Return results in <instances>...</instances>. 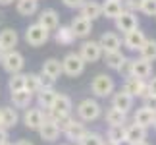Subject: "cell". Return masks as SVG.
<instances>
[{"instance_id":"1","label":"cell","mask_w":156,"mask_h":145,"mask_svg":"<svg viewBox=\"0 0 156 145\" xmlns=\"http://www.w3.org/2000/svg\"><path fill=\"white\" fill-rule=\"evenodd\" d=\"M75 110H77V116H79L81 122H94V120H98L100 114H102V106H100V102L97 99L87 97V99H83L79 105L75 106Z\"/></svg>"},{"instance_id":"2","label":"cell","mask_w":156,"mask_h":145,"mask_svg":"<svg viewBox=\"0 0 156 145\" xmlns=\"http://www.w3.org/2000/svg\"><path fill=\"white\" fill-rule=\"evenodd\" d=\"M116 91V83H114V77L108 74H97L91 81V93L97 97V99H106Z\"/></svg>"},{"instance_id":"3","label":"cell","mask_w":156,"mask_h":145,"mask_svg":"<svg viewBox=\"0 0 156 145\" xmlns=\"http://www.w3.org/2000/svg\"><path fill=\"white\" fill-rule=\"evenodd\" d=\"M60 62H62V74H66L68 77H79L87 66L77 52H68Z\"/></svg>"},{"instance_id":"4","label":"cell","mask_w":156,"mask_h":145,"mask_svg":"<svg viewBox=\"0 0 156 145\" xmlns=\"http://www.w3.org/2000/svg\"><path fill=\"white\" fill-rule=\"evenodd\" d=\"M0 64H2L4 72H8V74H20V72L25 68V56L20 52V50H6L2 54V60H0Z\"/></svg>"},{"instance_id":"5","label":"cell","mask_w":156,"mask_h":145,"mask_svg":"<svg viewBox=\"0 0 156 145\" xmlns=\"http://www.w3.org/2000/svg\"><path fill=\"white\" fill-rule=\"evenodd\" d=\"M48 39H50V31H46L41 23H31L25 29V43L29 46H43Z\"/></svg>"},{"instance_id":"6","label":"cell","mask_w":156,"mask_h":145,"mask_svg":"<svg viewBox=\"0 0 156 145\" xmlns=\"http://www.w3.org/2000/svg\"><path fill=\"white\" fill-rule=\"evenodd\" d=\"M79 56L83 58V62L85 64H94V62H98L100 58H102V48H100L98 45V41H83L81 46H79Z\"/></svg>"},{"instance_id":"7","label":"cell","mask_w":156,"mask_h":145,"mask_svg":"<svg viewBox=\"0 0 156 145\" xmlns=\"http://www.w3.org/2000/svg\"><path fill=\"white\" fill-rule=\"evenodd\" d=\"M114 25H116V31H122V33H127V31H133V29L139 27V17H137L135 12H127L123 10L116 20H114Z\"/></svg>"},{"instance_id":"8","label":"cell","mask_w":156,"mask_h":145,"mask_svg":"<svg viewBox=\"0 0 156 145\" xmlns=\"http://www.w3.org/2000/svg\"><path fill=\"white\" fill-rule=\"evenodd\" d=\"M145 41H147L145 31H141V29L137 27V29H133V31L123 33L122 43H123V46L127 48V50H131V52H139V48L143 46V43H145Z\"/></svg>"},{"instance_id":"9","label":"cell","mask_w":156,"mask_h":145,"mask_svg":"<svg viewBox=\"0 0 156 145\" xmlns=\"http://www.w3.org/2000/svg\"><path fill=\"white\" fill-rule=\"evenodd\" d=\"M43 122H44L43 108H39V106H29V108H25V112H23V124H25L27 130H35V132H37Z\"/></svg>"},{"instance_id":"10","label":"cell","mask_w":156,"mask_h":145,"mask_svg":"<svg viewBox=\"0 0 156 145\" xmlns=\"http://www.w3.org/2000/svg\"><path fill=\"white\" fill-rule=\"evenodd\" d=\"M69 27H71V31H73L75 39H87L89 35L93 33V21L87 20V17H83V16H75L73 20H71Z\"/></svg>"},{"instance_id":"11","label":"cell","mask_w":156,"mask_h":145,"mask_svg":"<svg viewBox=\"0 0 156 145\" xmlns=\"http://www.w3.org/2000/svg\"><path fill=\"white\" fill-rule=\"evenodd\" d=\"M39 21L37 23H41L46 31H56L58 29V25H60V14L54 8H44V10H41L39 12Z\"/></svg>"},{"instance_id":"12","label":"cell","mask_w":156,"mask_h":145,"mask_svg":"<svg viewBox=\"0 0 156 145\" xmlns=\"http://www.w3.org/2000/svg\"><path fill=\"white\" fill-rule=\"evenodd\" d=\"M110 97H112V106L118 108V110H122V112H125V114H127L131 108H133V105H135V97H131L129 93H125L123 89L112 93Z\"/></svg>"},{"instance_id":"13","label":"cell","mask_w":156,"mask_h":145,"mask_svg":"<svg viewBox=\"0 0 156 145\" xmlns=\"http://www.w3.org/2000/svg\"><path fill=\"white\" fill-rule=\"evenodd\" d=\"M87 126H85V122H81V120H71V124L66 128V132H64V136L68 137V139L71 141V143H79L81 139H83V136L87 134Z\"/></svg>"},{"instance_id":"14","label":"cell","mask_w":156,"mask_h":145,"mask_svg":"<svg viewBox=\"0 0 156 145\" xmlns=\"http://www.w3.org/2000/svg\"><path fill=\"white\" fill-rule=\"evenodd\" d=\"M98 45L102 48V52H112V50H119L122 48V39L118 33L114 31H104L98 39Z\"/></svg>"},{"instance_id":"15","label":"cell","mask_w":156,"mask_h":145,"mask_svg":"<svg viewBox=\"0 0 156 145\" xmlns=\"http://www.w3.org/2000/svg\"><path fill=\"white\" fill-rule=\"evenodd\" d=\"M20 43V35L14 27H4L2 31H0V46H2V50H14Z\"/></svg>"},{"instance_id":"16","label":"cell","mask_w":156,"mask_h":145,"mask_svg":"<svg viewBox=\"0 0 156 145\" xmlns=\"http://www.w3.org/2000/svg\"><path fill=\"white\" fill-rule=\"evenodd\" d=\"M131 76L139 77V80H148L152 76V62L145 58H133V68H131Z\"/></svg>"},{"instance_id":"17","label":"cell","mask_w":156,"mask_h":145,"mask_svg":"<svg viewBox=\"0 0 156 145\" xmlns=\"http://www.w3.org/2000/svg\"><path fill=\"white\" fill-rule=\"evenodd\" d=\"M50 108L54 112H58V114H71V110H73V101H71V97L66 95V93H56Z\"/></svg>"},{"instance_id":"18","label":"cell","mask_w":156,"mask_h":145,"mask_svg":"<svg viewBox=\"0 0 156 145\" xmlns=\"http://www.w3.org/2000/svg\"><path fill=\"white\" fill-rule=\"evenodd\" d=\"M39 132V136H41V139L43 141H56L58 137H60V130H58V126L52 122V120L48 118H44V122L41 124V128L37 130Z\"/></svg>"},{"instance_id":"19","label":"cell","mask_w":156,"mask_h":145,"mask_svg":"<svg viewBox=\"0 0 156 145\" xmlns=\"http://www.w3.org/2000/svg\"><path fill=\"white\" fill-rule=\"evenodd\" d=\"M147 139V128H143L139 124H129L125 126V143L133 145L137 141H145Z\"/></svg>"},{"instance_id":"20","label":"cell","mask_w":156,"mask_h":145,"mask_svg":"<svg viewBox=\"0 0 156 145\" xmlns=\"http://www.w3.org/2000/svg\"><path fill=\"white\" fill-rule=\"evenodd\" d=\"M33 97L29 91H25V89H21V91H14V93H10V102H12V106L14 108H29L33 105Z\"/></svg>"},{"instance_id":"21","label":"cell","mask_w":156,"mask_h":145,"mask_svg":"<svg viewBox=\"0 0 156 145\" xmlns=\"http://www.w3.org/2000/svg\"><path fill=\"white\" fill-rule=\"evenodd\" d=\"M79 16L87 17V20H98V17H102V12H100V2H97V0H85V2L81 4L79 8Z\"/></svg>"},{"instance_id":"22","label":"cell","mask_w":156,"mask_h":145,"mask_svg":"<svg viewBox=\"0 0 156 145\" xmlns=\"http://www.w3.org/2000/svg\"><path fill=\"white\" fill-rule=\"evenodd\" d=\"M2 108V128L4 130H12V128H16L17 122H20V112H17V108H14L12 105L8 106H0Z\"/></svg>"},{"instance_id":"23","label":"cell","mask_w":156,"mask_h":145,"mask_svg":"<svg viewBox=\"0 0 156 145\" xmlns=\"http://www.w3.org/2000/svg\"><path fill=\"white\" fill-rule=\"evenodd\" d=\"M154 116H156V114L151 110V108H147V106H141V108H137V110H135V114H133V122L148 130V128H152Z\"/></svg>"},{"instance_id":"24","label":"cell","mask_w":156,"mask_h":145,"mask_svg":"<svg viewBox=\"0 0 156 145\" xmlns=\"http://www.w3.org/2000/svg\"><path fill=\"white\" fill-rule=\"evenodd\" d=\"M100 12H102V17H106V20H116L123 12V6L122 2H116V0H104L100 4Z\"/></svg>"},{"instance_id":"25","label":"cell","mask_w":156,"mask_h":145,"mask_svg":"<svg viewBox=\"0 0 156 145\" xmlns=\"http://www.w3.org/2000/svg\"><path fill=\"white\" fill-rule=\"evenodd\" d=\"M54 41H56L58 45L68 46V45L75 43V35H73V31H71L69 25H58V29L54 31Z\"/></svg>"},{"instance_id":"26","label":"cell","mask_w":156,"mask_h":145,"mask_svg":"<svg viewBox=\"0 0 156 145\" xmlns=\"http://www.w3.org/2000/svg\"><path fill=\"white\" fill-rule=\"evenodd\" d=\"M104 120H106L108 126H122V124H127V114L110 105L104 112Z\"/></svg>"},{"instance_id":"27","label":"cell","mask_w":156,"mask_h":145,"mask_svg":"<svg viewBox=\"0 0 156 145\" xmlns=\"http://www.w3.org/2000/svg\"><path fill=\"white\" fill-rule=\"evenodd\" d=\"M41 74H46L54 77V80H58L60 76H62V62H60L58 58H48L43 62V68H41Z\"/></svg>"},{"instance_id":"28","label":"cell","mask_w":156,"mask_h":145,"mask_svg":"<svg viewBox=\"0 0 156 145\" xmlns=\"http://www.w3.org/2000/svg\"><path fill=\"white\" fill-rule=\"evenodd\" d=\"M16 10H17V14L23 16V17L35 16L39 12V0H17Z\"/></svg>"},{"instance_id":"29","label":"cell","mask_w":156,"mask_h":145,"mask_svg":"<svg viewBox=\"0 0 156 145\" xmlns=\"http://www.w3.org/2000/svg\"><path fill=\"white\" fill-rule=\"evenodd\" d=\"M147 80H139V77H135V76H127L123 80V91L125 93H129L131 97H139L141 93V87H143V83H145Z\"/></svg>"},{"instance_id":"30","label":"cell","mask_w":156,"mask_h":145,"mask_svg":"<svg viewBox=\"0 0 156 145\" xmlns=\"http://www.w3.org/2000/svg\"><path fill=\"white\" fill-rule=\"evenodd\" d=\"M35 97H37V106L44 110V108H50L52 106L54 97H56V91H54V89H41Z\"/></svg>"},{"instance_id":"31","label":"cell","mask_w":156,"mask_h":145,"mask_svg":"<svg viewBox=\"0 0 156 145\" xmlns=\"http://www.w3.org/2000/svg\"><path fill=\"white\" fill-rule=\"evenodd\" d=\"M139 56L148 62H156V39H147L143 43V46L139 48Z\"/></svg>"},{"instance_id":"32","label":"cell","mask_w":156,"mask_h":145,"mask_svg":"<svg viewBox=\"0 0 156 145\" xmlns=\"http://www.w3.org/2000/svg\"><path fill=\"white\" fill-rule=\"evenodd\" d=\"M104 56V64L108 66L110 70H118L119 68V64L123 62V58H125V54L122 52V48L119 50H112V52H104L102 54Z\"/></svg>"},{"instance_id":"33","label":"cell","mask_w":156,"mask_h":145,"mask_svg":"<svg viewBox=\"0 0 156 145\" xmlns=\"http://www.w3.org/2000/svg\"><path fill=\"white\" fill-rule=\"evenodd\" d=\"M108 139L114 141V143H118V145H122L125 141V124L122 126H110L108 128Z\"/></svg>"},{"instance_id":"34","label":"cell","mask_w":156,"mask_h":145,"mask_svg":"<svg viewBox=\"0 0 156 145\" xmlns=\"http://www.w3.org/2000/svg\"><path fill=\"white\" fill-rule=\"evenodd\" d=\"M25 87V74H12L8 77V89H10V93H14V91H21V89Z\"/></svg>"},{"instance_id":"35","label":"cell","mask_w":156,"mask_h":145,"mask_svg":"<svg viewBox=\"0 0 156 145\" xmlns=\"http://www.w3.org/2000/svg\"><path fill=\"white\" fill-rule=\"evenodd\" d=\"M25 91L31 95H37L41 91V81H39V74H25Z\"/></svg>"},{"instance_id":"36","label":"cell","mask_w":156,"mask_h":145,"mask_svg":"<svg viewBox=\"0 0 156 145\" xmlns=\"http://www.w3.org/2000/svg\"><path fill=\"white\" fill-rule=\"evenodd\" d=\"M102 136L97 134V132H87L85 136H83V139L77 143V145H102Z\"/></svg>"},{"instance_id":"37","label":"cell","mask_w":156,"mask_h":145,"mask_svg":"<svg viewBox=\"0 0 156 145\" xmlns=\"http://www.w3.org/2000/svg\"><path fill=\"white\" fill-rule=\"evenodd\" d=\"M139 12H143V14L148 16V17H154L156 16V0H143Z\"/></svg>"},{"instance_id":"38","label":"cell","mask_w":156,"mask_h":145,"mask_svg":"<svg viewBox=\"0 0 156 145\" xmlns=\"http://www.w3.org/2000/svg\"><path fill=\"white\" fill-rule=\"evenodd\" d=\"M131 68H133V58H127L125 56L123 58V62L119 64V68L116 70L119 76H123V77H127V76H131Z\"/></svg>"},{"instance_id":"39","label":"cell","mask_w":156,"mask_h":145,"mask_svg":"<svg viewBox=\"0 0 156 145\" xmlns=\"http://www.w3.org/2000/svg\"><path fill=\"white\" fill-rule=\"evenodd\" d=\"M141 4H143V0H122L123 10H127V12H135V14L141 10Z\"/></svg>"},{"instance_id":"40","label":"cell","mask_w":156,"mask_h":145,"mask_svg":"<svg viewBox=\"0 0 156 145\" xmlns=\"http://www.w3.org/2000/svg\"><path fill=\"white\" fill-rule=\"evenodd\" d=\"M39 81H41V89H54V85H56V80L46 74H39Z\"/></svg>"},{"instance_id":"41","label":"cell","mask_w":156,"mask_h":145,"mask_svg":"<svg viewBox=\"0 0 156 145\" xmlns=\"http://www.w3.org/2000/svg\"><path fill=\"white\" fill-rule=\"evenodd\" d=\"M143 106H147V108H151V110L156 114V95H148L143 99Z\"/></svg>"},{"instance_id":"42","label":"cell","mask_w":156,"mask_h":145,"mask_svg":"<svg viewBox=\"0 0 156 145\" xmlns=\"http://www.w3.org/2000/svg\"><path fill=\"white\" fill-rule=\"evenodd\" d=\"M83 2H85V0H62V4L69 10H79Z\"/></svg>"},{"instance_id":"43","label":"cell","mask_w":156,"mask_h":145,"mask_svg":"<svg viewBox=\"0 0 156 145\" xmlns=\"http://www.w3.org/2000/svg\"><path fill=\"white\" fill-rule=\"evenodd\" d=\"M147 83H148V91H151V95H156V76L154 77H148Z\"/></svg>"},{"instance_id":"44","label":"cell","mask_w":156,"mask_h":145,"mask_svg":"<svg viewBox=\"0 0 156 145\" xmlns=\"http://www.w3.org/2000/svg\"><path fill=\"white\" fill-rule=\"evenodd\" d=\"M8 141V130H4L2 126H0V145H4Z\"/></svg>"},{"instance_id":"45","label":"cell","mask_w":156,"mask_h":145,"mask_svg":"<svg viewBox=\"0 0 156 145\" xmlns=\"http://www.w3.org/2000/svg\"><path fill=\"white\" fill-rule=\"evenodd\" d=\"M14 145H33V143L29 141V139H20V141H17V143H14Z\"/></svg>"},{"instance_id":"46","label":"cell","mask_w":156,"mask_h":145,"mask_svg":"<svg viewBox=\"0 0 156 145\" xmlns=\"http://www.w3.org/2000/svg\"><path fill=\"white\" fill-rule=\"evenodd\" d=\"M14 4V0H0V6H10Z\"/></svg>"},{"instance_id":"47","label":"cell","mask_w":156,"mask_h":145,"mask_svg":"<svg viewBox=\"0 0 156 145\" xmlns=\"http://www.w3.org/2000/svg\"><path fill=\"white\" fill-rule=\"evenodd\" d=\"M102 145H118V143H114V141H110V139H104Z\"/></svg>"},{"instance_id":"48","label":"cell","mask_w":156,"mask_h":145,"mask_svg":"<svg viewBox=\"0 0 156 145\" xmlns=\"http://www.w3.org/2000/svg\"><path fill=\"white\" fill-rule=\"evenodd\" d=\"M133 145H151V143H148V141L145 139V141H137V143H133Z\"/></svg>"},{"instance_id":"49","label":"cell","mask_w":156,"mask_h":145,"mask_svg":"<svg viewBox=\"0 0 156 145\" xmlns=\"http://www.w3.org/2000/svg\"><path fill=\"white\" fill-rule=\"evenodd\" d=\"M4 21V14H2V12H0V23H2Z\"/></svg>"},{"instance_id":"50","label":"cell","mask_w":156,"mask_h":145,"mask_svg":"<svg viewBox=\"0 0 156 145\" xmlns=\"http://www.w3.org/2000/svg\"><path fill=\"white\" fill-rule=\"evenodd\" d=\"M2 54H4V50H2V46H0V60H2Z\"/></svg>"},{"instance_id":"51","label":"cell","mask_w":156,"mask_h":145,"mask_svg":"<svg viewBox=\"0 0 156 145\" xmlns=\"http://www.w3.org/2000/svg\"><path fill=\"white\" fill-rule=\"evenodd\" d=\"M0 124H2V108H0Z\"/></svg>"},{"instance_id":"52","label":"cell","mask_w":156,"mask_h":145,"mask_svg":"<svg viewBox=\"0 0 156 145\" xmlns=\"http://www.w3.org/2000/svg\"><path fill=\"white\" fill-rule=\"evenodd\" d=\"M152 128H156V116H154V122H152Z\"/></svg>"},{"instance_id":"53","label":"cell","mask_w":156,"mask_h":145,"mask_svg":"<svg viewBox=\"0 0 156 145\" xmlns=\"http://www.w3.org/2000/svg\"><path fill=\"white\" fill-rule=\"evenodd\" d=\"M4 145H14V143H10V141H6V143H4Z\"/></svg>"},{"instance_id":"54","label":"cell","mask_w":156,"mask_h":145,"mask_svg":"<svg viewBox=\"0 0 156 145\" xmlns=\"http://www.w3.org/2000/svg\"><path fill=\"white\" fill-rule=\"evenodd\" d=\"M60 145H68V143H60Z\"/></svg>"},{"instance_id":"55","label":"cell","mask_w":156,"mask_h":145,"mask_svg":"<svg viewBox=\"0 0 156 145\" xmlns=\"http://www.w3.org/2000/svg\"><path fill=\"white\" fill-rule=\"evenodd\" d=\"M116 2H122V0H116Z\"/></svg>"},{"instance_id":"56","label":"cell","mask_w":156,"mask_h":145,"mask_svg":"<svg viewBox=\"0 0 156 145\" xmlns=\"http://www.w3.org/2000/svg\"><path fill=\"white\" fill-rule=\"evenodd\" d=\"M75 145H77V143H75Z\"/></svg>"},{"instance_id":"57","label":"cell","mask_w":156,"mask_h":145,"mask_svg":"<svg viewBox=\"0 0 156 145\" xmlns=\"http://www.w3.org/2000/svg\"><path fill=\"white\" fill-rule=\"evenodd\" d=\"M154 17H156V16H154Z\"/></svg>"}]
</instances>
